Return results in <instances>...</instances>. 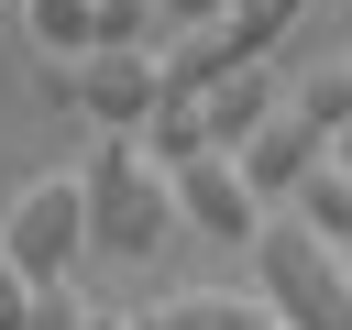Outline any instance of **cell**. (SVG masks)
I'll use <instances>...</instances> for the list:
<instances>
[{
    "mask_svg": "<svg viewBox=\"0 0 352 330\" xmlns=\"http://www.w3.org/2000/svg\"><path fill=\"white\" fill-rule=\"evenodd\" d=\"M77 198H88V253H165V231H187L176 220V176L143 154V132H99L88 154H77Z\"/></svg>",
    "mask_w": 352,
    "mask_h": 330,
    "instance_id": "obj_1",
    "label": "cell"
},
{
    "mask_svg": "<svg viewBox=\"0 0 352 330\" xmlns=\"http://www.w3.org/2000/svg\"><path fill=\"white\" fill-rule=\"evenodd\" d=\"M253 286H264L275 330H352V253L319 242L308 220H264L253 231Z\"/></svg>",
    "mask_w": 352,
    "mask_h": 330,
    "instance_id": "obj_2",
    "label": "cell"
},
{
    "mask_svg": "<svg viewBox=\"0 0 352 330\" xmlns=\"http://www.w3.org/2000/svg\"><path fill=\"white\" fill-rule=\"evenodd\" d=\"M55 99L88 121V132H143L154 99H165V55L154 44H88L55 66Z\"/></svg>",
    "mask_w": 352,
    "mask_h": 330,
    "instance_id": "obj_3",
    "label": "cell"
},
{
    "mask_svg": "<svg viewBox=\"0 0 352 330\" xmlns=\"http://www.w3.org/2000/svg\"><path fill=\"white\" fill-rule=\"evenodd\" d=\"M0 253H11L33 286H66L77 253H88V198H77V176H33V187L0 209Z\"/></svg>",
    "mask_w": 352,
    "mask_h": 330,
    "instance_id": "obj_4",
    "label": "cell"
},
{
    "mask_svg": "<svg viewBox=\"0 0 352 330\" xmlns=\"http://www.w3.org/2000/svg\"><path fill=\"white\" fill-rule=\"evenodd\" d=\"M176 220L209 231V242H242V253H253V231H264V187L242 176V154H187V165H176Z\"/></svg>",
    "mask_w": 352,
    "mask_h": 330,
    "instance_id": "obj_5",
    "label": "cell"
},
{
    "mask_svg": "<svg viewBox=\"0 0 352 330\" xmlns=\"http://www.w3.org/2000/svg\"><path fill=\"white\" fill-rule=\"evenodd\" d=\"M275 110H286V99H275V66L253 55V66H231L220 88H198V143H209V154H242Z\"/></svg>",
    "mask_w": 352,
    "mask_h": 330,
    "instance_id": "obj_6",
    "label": "cell"
},
{
    "mask_svg": "<svg viewBox=\"0 0 352 330\" xmlns=\"http://www.w3.org/2000/svg\"><path fill=\"white\" fill-rule=\"evenodd\" d=\"M319 165H330V132H319V121H297V110H275V121L242 143V176H253L264 198H297Z\"/></svg>",
    "mask_w": 352,
    "mask_h": 330,
    "instance_id": "obj_7",
    "label": "cell"
},
{
    "mask_svg": "<svg viewBox=\"0 0 352 330\" xmlns=\"http://www.w3.org/2000/svg\"><path fill=\"white\" fill-rule=\"evenodd\" d=\"M132 330H275L264 297H231V286H176L154 308H132Z\"/></svg>",
    "mask_w": 352,
    "mask_h": 330,
    "instance_id": "obj_8",
    "label": "cell"
},
{
    "mask_svg": "<svg viewBox=\"0 0 352 330\" xmlns=\"http://www.w3.org/2000/svg\"><path fill=\"white\" fill-rule=\"evenodd\" d=\"M231 66H253V44H242L231 22H198V33H165V88H187V99H198V88H220Z\"/></svg>",
    "mask_w": 352,
    "mask_h": 330,
    "instance_id": "obj_9",
    "label": "cell"
},
{
    "mask_svg": "<svg viewBox=\"0 0 352 330\" xmlns=\"http://www.w3.org/2000/svg\"><path fill=\"white\" fill-rule=\"evenodd\" d=\"M297 220H308L319 242H341V253H352V176H341V165H319V176L297 187Z\"/></svg>",
    "mask_w": 352,
    "mask_h": 330,
    "instance_id": "obj_10",
    "label": "cell"
},
{
    "mask_svg": "<svg viewBox=\"0 0 352 330\" xmlns=\"http://www.w3.org/2000/svg\"><path fill=\"white\" fill-rule=\"evenodd\" d=\"M286 110H297V121H319V132L341 143V132H352V66H319V77H297V99H286Z\"/></svg>",
    "mask_w": 352,
    "mask_h": 330,
    "instance_id": "obj_11",
    "label": "cell"
},
{
    "mask_svg": "<svg viewBox=\"0 0 352 330\" xmlns=\"http://www.w3.org/2000/svg\"><path fill=\"white\" fill-rule=\"evenodd\" d=\"M22 11H33V44H55V55L99 44V0H22Z\"/></svg>",
    "mask_w": 352,
    "mask_h": 330,
    "instance_id": "obj_12",
    "label": "cell"
},
{
    "mask_svg": "<svg viewBox=\"0 0 352 330\" xmlns=\"http://www.w3.org/2000/svg\"><path fill=\"white\" fill-rule=\"evenodd\" d=\"M297 11H308V0H231V33L264 55V44H286V33H297Z\"/></svg>",
    "mask_w": 352,
    "mask_h": 330,
    "instance_id": "obj_13",
    "label": "cell"
},
{
    "mask_svg": "<svg viewBox=\"0 0 352 330\" xmlns=\"http://www.w3.org/2000/svg\"><path fill=\"white\" fill-rule=\"evenodd\" d=\"M165 33V0H99V44H154Z\"/></svg>",
    "mask_w": 352,
    "mask_h": 330,
    "instance_id": "obj_14",
    "label": "cell"
},
{
    "mask_svg": "<svg viewBox=\"0 0 352 330\" xmlns=\"http://www.w3.org/2000/svg\"><path fill=\"white\" fill-rule=\"evenodd\" d=\"M33 330H88V297H77V275H66V286H33Z\"/></svg>",
    "mask_w": 352,
    "mask_h": 330,
    "instance_id": "obj_15",
    "label": "cell"
},
{
    "mask_svg": "<svg viewBox=\"0 0 352 330\" xmlns=\"http://www.w3.org/2000/svg\"><path fill=\"white\" fill-rule=\"evenodd\" d=\"M0 330H33V275L0 253Z\"/></svg>",
    "mask_w": 352,
    "mask_h": 330,
    "instance_id": "obj_16",
    "label": "cell"
},
{
    "mask_svg": "<svg viewBox=\"0 0 352 330\" xmlns=\"http://www.w3.org/2000/svg\"><path fill=\"white\" fill-rule=\"evenodd\" d=\"M165 22H176V33H198V22H231V0H165Z\"/></svg>",
    "mask_w": 352,
    "mask_h": 330,
    "instance_id": "obj_17",
    "label": "cell"
},
{
    "mask_svg": "<svg viewBox=\"0 0 352 330\" xmlns=\"http://www.w3.org/2000/svg\"><path fill=\"white\" fill-rule=\"evenodd\" d=\"M88 330H132V308H88Z\"/></svg>",
    "mask_w": 352,
    "mask_h": 330,
    "instance_id": "obj_18",
    "label": "cell"
},
{
    "mask_svg": "<svg viewBox=\"0 0 352 330\" xmlns=\"http://www.w3.org/2000/svg\"><path fill=\"white\" fill-rule=\"evenodd\" d=\"M330 165H341V176H352V132H341V143H330Z\"/></svg>",
    "mask_w": 352,
    "mask_h": 330,
    "instance_id": "obj_19",
    "label": "cell"
}]
</instances>
